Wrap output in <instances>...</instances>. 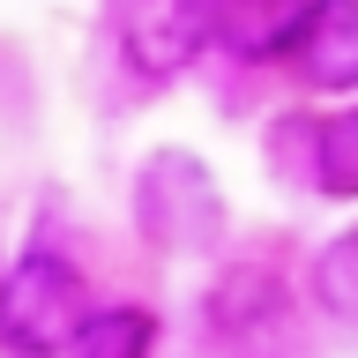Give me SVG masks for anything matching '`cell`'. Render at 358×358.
<instances>
[{"label":"cell","mask_w":358,"mask_h":358,"mask_svg":"<svg viewBox=\"0 0 358 358\" xmlns=\"http://www.w3.org/2000/svg\"><path fill=\"white\" fill-rule=\"evenodd\" d=\"M90 284L83 268L52 254V246H30L0 268V351L15 358H67V343L83 336L90 321Z\"/></svg>","instance_id":"cell-1"},{"label":"cell","mask_w":358,"mask_h":358,"mask_svg":"<svg viewBox=\"0 0 358 358\" xmlns=\"http://www.w3.org/2000/svg\"><path fill=\"white\" fill-rule=\"evenodd\" d=\"M201 329L217 351H268L284 358L291 343V284L268 262H231L201 299Z\"/></svg>","instance_id":"cell-2"},{"label":"cell","mask_w":358,"mask_h":358,"mask_svg":"<svg viewBox=\"0 0 358 358\" xmlns=\"http://www.w3.org/2000/svg\"><path fill=\"white\" fill-rule=\"evenodd\" d=\"M217 8L209 0H120V60L134 83H172L201 60Z\"/></svg>","instance_id":"cell-3"},{"label":"cell","mask_w":358,"mask_h":358,"mask_svg":"<svg viewBox=\"0 0 358 358\" xmlns=\"http://www.w3.org/2000/svg\"><path fill=\"white\" fill-rule=\"evenodd\" d=\"M268 52H276L306 90L351 97L358 90V0H299Z\"/></svg>","instance_id":"cell-4"},{"label":"cell","mask_w":358,"mask_h":358,"mask_svg":"<svg viewBox=\"0 0 358 358\" xmlns=\"http://www.w3.org/2000/svg\"><path fill=\"white\" fill-rule=\"evenodd\" d=\"M142 224H150L157 246H172V254H194L224 231V209H217V187L201 172V157L187 150H157L142 164Z\"/></svg>","instance_id":"cell-5"},{"label":"cell","mask_w":358,"mask_h":358,"mask_svg":"<svg viewBox=\"0 0 358 358\" xmlns=\"http://www.w3.org/2000/svg\"><path fill=\"white\" fill-rule=\"evenodd\" d=\"M67 358H157V313L150 306H97Z\"/></svg>","instance_id":"cell-6"},{"label":"cell","mask_w":358,"mask_h":358,"mask_svg":"<svg viewBox=\"0 0 358 358\" xmlns=\"http://www.w3.org/2000/svg\"><path fill=\"white\" fill-rule=\"evenodd\" d=\"M313 187L336 201H358V105L329 112L313 127Z\"/></svg>","instance_id":"cell-7"},{"label":"cell","mask_w":358,"mask_h":358,"mask_svg":"<svg viewBox=\"0 0 358 358\" xmlns=\"http://www.w3.org/2000/svg\"><path fill=\"white\" fill-rule=\"evenodd\" d=\"M313 299H321V313L329 321H343V329H358V224L351 231H336L321 254H313Z\"/></svg>","instance_id":"cell-8"},{"label":"cell","mask_w":358,"mask_h":358,"mask_svg":"<svg viewBox=\"0 0 358 358\" xmlns=\"http://www.w3.org/2000/svg\"><path fill=\"white\" fill-rule=\"evenodd\" d=\"M231 8H262V15H276V30L291 22V0H231Z\"/></svg>","instance_id":"cell-9"}]
</instances>
